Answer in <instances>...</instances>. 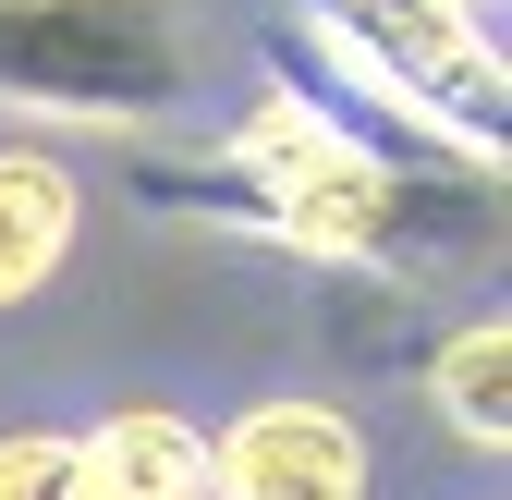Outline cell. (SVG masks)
<instances>
[{"mask_svg":"<svg viewBox=\"0 0 512 500\" xmlns=\"http://www.w3.org/2000/svg\"><path fill=\"white\" fill-rule=\"evenodd\" d=\"M208 500H366V427L317 391H269L208 440Z\"/></svg>","mask_w":512,"mask_h":500,"instance_id":"4","label":"cell"},{"mask_svg":"<svg viewBox=\"0 0 512 500\" xmlns=\"http://www.w3.org/2000/svg\"><path fill=\"white\" fill-rule=\"evenodd\" d=\"M305 61L366 147H391L415 171H500L512 147V61L476 0H305Z\"/></svg>","mask_w":512,"mask_h":500,"instance_id":"2","label":"cell"},{"mask_svg":"<svg viewBox=\"0 0 512 500\" xmlns=\"http://www.w3.org/2000/svg\"><path fill=\"white\" fill-rule=\"evenodd\" d=\"M74 232H86V183H74V159L0 147V305L49 293L61 257H74Z\"/></svg>","mask_w":512,"mask_h":500,"instance_id":"6","label":"cell"},{"mask_svg":"<svg viewBox=\"0 0 512 500\" xmlns=\"http://www.w3.org/2000/svg\"><path fill=\"white\" fill-rule=\"evenodd\" d=\"M135 196L208 220V232H244V244H281V257H317V269H391V281L488 244V171L464 183V171H415L391 147H366L293 74L256 86L232 110V135L196 147V171L135 159Z\"/></svg>","mask_w":512,"mask_h":500,"instance_id":"1","label":"cell"},{"mask_svg":"<svg viewBox=\"0 0 512 500\" xmlns=\"http://www.w3.org/2000/svg\"><path fill=\"white\" fill-rule=\"evenodd\" d=\"M86 440V500H208V427L171 403H122Z\"/></svg>","mask_w":512,"mask_h":500,"instance_id":"5","label":"cell"},{"mask_svg":"<svg viewBox=\"0 0 512 500\" xmlns=\"http://www.w3.org/2000/svg\"><path fill=\"white\" fill-rule=\"evenodd\" d=\"M427 403H439V427H452L464 452H512V318H500V305L464 318V330H439Z\"/></svg>","mask_w":512,"mask_h":500,"instance_id":"7","label":"cell"},{"mask_svg":"<svg viewBox=\"0 0 512 500\" xmlns=\"http://www.w3.org/2000/svg\"><path fill=\"white\" fill-rule=\"evenodd\" d=\"M208 86L196 0H0V110L147 135Z\"/></svg>","mask_w":512,"mask_h":500,"instance_id":"3","label":"cell"},{"mask_svg":"<svg viewBox=\"0 0 512 500\" xmlns=\"http://www.w3.org/2000/svg\"><path fill=\"white\" fill-rule=\"evenodd\" d=\"M0 500H86V440L74 427H0Z\"/></svg>","mask_w":512,"mask_h":500,"instance_id":"8","label":"cell"}]
</instances>
